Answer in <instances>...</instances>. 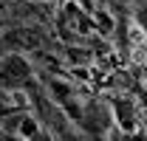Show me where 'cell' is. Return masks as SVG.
Segmentation results:
<instances>
[{
  "instance_id": "1",
  "label": "cell",
  "mask_w": 147,
  "mask_h": 141,
  "mask_svg": "<svg viewBox=\"0 0 147 141\" xmlns=\"http://www.w3.org/2000/svg\"><path fill=\"white\" fill-rule=\"evenodd\" d=\"M6 42H14V45H23V48H37L42 42V34L37 28H17V31H9L3 34Z\"/></svg>"
},
{
  "instance_id": "2",
  "label": "cell",
  "mask_w": 147,
  "mask_h": 141,
  "mask_svg": "<svg viewBox=\"0 0 147 141\" xmlns=\"http://www.w3.org/2000/svg\"><path fill=\"white\" fill-rule=\"evenodd\" d=\"M37 133V124H34V119H23V124L17 127V136H26V138H31Z\"/></svg>"
}]
</instances>
